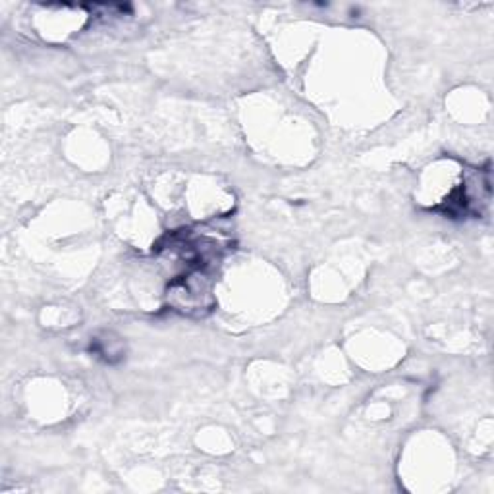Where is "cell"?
Instances as JSON below:
<instances>
[{
  "label": "cell",
  "instance_id": "obj_1",
  "mask_svg": "<svg viewBox=\"0 0 494 494\" xmlns=\"http://www.w3.org/2000/svg\"><path fill=\"white\" fill-rule=\"evenodd\" d=\"M107 338H93L91 340V351H93L95 356L102 357L107 363H118L120 359L124 357V351H122V340L120 338H116V340H110V344H107Z\"/></svg>",
  "mask_w": 494,
  "mask_h": 494
}]
</instances>
